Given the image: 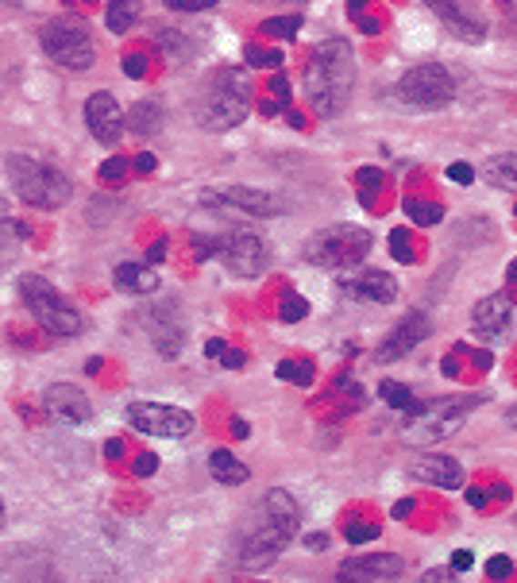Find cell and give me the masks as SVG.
I'll return each instance as SVG.
<instances>
[{"label":"cell","mask_w":517,"mask_h":583,"mask_svg":"<svg viewBox=\"0 0 517 583\" xmlns=\"http://www.w3.org/2000/svg\"><path fill=\"white\" fill-rule=\"evenodd\" d=\"M208 472H213L217 483H228V487H239V483H248V476H251L228 448H217L213 456H208Z\"/></svg>","instance_id":"23"},{"label":"cell","mask_w":517,"mask_h":583,"mask_svg":"<svg viewBox=\"0 0 517 583\" xmlns=\"http://www.w3.org/2000/svg\"><path fill=\"white\" fill-rule=\"evenodd\" d=\"M379 398L386 402V406L401 410V414H417V410H421V406H417V398H413V391H406V386L394 383V379H386V383L379 386Z\"/></svg>","instance_id":"27"},{"label":"cell","mask_w":517,"mask_h":583,"mask_svg":"<svg viewBox=\"0 0 517 583\" xmlns=\"http://www.w3.org/2000/svg\"><path fill=\"white\" fill-rule=\"evenodd\" d=\"M425 579H451V572L448 568H432V572H425Z\"/></svg>","instance_id":"49"},{"label":"cell","mask_w":517,"mask_h":583,"mask_svg":"<svg viewBox=\"0 0 517 583\" xmlns=\"http://www.w3.org/2000/svg\"><path fill=\"white\" fill-rule=\"evenodd\" d=\"M425 5L436 20H444V27L451 31V36H460L463 43H479L482 31H487L467 0H425Z\"/></svg>","instance_id":"16"},{"label":"cell","mask_w":517,"mask_h":583,"mask_svg":"<svg viewBox=\"0 0 517 583\" xmlns=\"http://www.w3.org/2000/svg\"><path fill=\"white\" fill-rule=\"evenodd\" d=\"M127 425H136L147 436L182 441V436L193 433V414L182 406H163V402H132V406H127Z\"/></svg>","instance_id":"9"},{"label":"cell","mask_w":517,"mask_h":583,"mask_svg":"<svg viewBox=\"0 0 517 583\" xmlns=\"http://www.w3.org/2000/svg\"><path fill=\"white\" fill-rule=\"evenodd\" d=\"M344 290L351 298H360V302H375V305H386V302H394L398 294V282L390 279V274H382V271H363L360 279H348Z\"/></svg>","instance_id":"19"},{"label":"cell","mask_w":517,"mask_h":583,"mask_svg":"<svg viewBox=\"0 0 517 583\" xmlns=\"http://www.w3.org/2000/svg\"><path fill=\"white\" fill-rule=\"evenodd\" d=\"M510 568H513V564H510V557H491V564H487V576H491V579H502V576H510Z\"/></svg>","instance_id":"39"},{"label":"cell","mask_w":517,"mask_h":583,"mask_svg":"<svg viewBox=\"0 0 517 583\" xmlns=\"http://www.w3.org/2000/svg\"><path fill=\"white\" fill-rule=\"evenodd\" d=\"M448 178L451 182H460V186H467V182H475V170L467 163H456V167H448Z\"/></svg>","instance_id":"40"},{"label":"cell","mask_w":517,"mask_h":583,"mask_svg":"<svg viewBox=\"0 0 517 583\" xmlns=\"http://www.w3.org/2000/svg\"><path fill=\"white\" fill-rule=\"evenodd\" d=\"M132 472H136L139 479L155 476V472H158V456H155V452H139V456H136V464H132Z\"/></svg>","instance_id":"36"},{"label":"cell","mask_w":517,"mask_h":583,"mask_svg":"<svg viewBox=\"0 0 517 583\" xmlns=\"http://www.w3.org/2000/svg\"><path fill=\"white\" fill-rule=\"evenodd\" d=\"M151 263H163V259H167V240H158V244H151Z\"/></svg>","instance_id":"46"},{"label":"cell","mask_w":517,"mask_h":583,"mask_svg":"<svg viewBox=\"0 0 517 583\" xmlns=\"http://www.w3.org/2000/svg\"><path fill=\"white\" fill-rule=\"evenodd\" d=\"M66 5H77V0H66Z\"/></svg>","instance_id":"52"},{"label":"cell","mask_w":517,"mask_h":583,"mask_svg":"<svg viewBox=\"0 0 517 583\" xmlns=\"http://www.w3.org/2000/svg\"><path fill=\"white\" fill-rule=\"evenodd\" d=\"M394 97L401 108H417V112H436L451 105V97H456V82H451V74L444 66H436V62H425V66H413L401 74V82L394 86Z\"/></svg>","instance_id":"7"},{"label":"cell","mask_w":517,"mask_h":583,"mask_svg":"<svg viewBox=\"0 0 517 583\" xmlns=\"http://www.w3.org/2000/svg\"><path fill=\"white\" fill-rule=\"evenodd\" d=\"M112 279H117L124 294H155L158 290V274L151 267H139V263H120Z\"/></svg>","instance_id":"22"},{"label":"cell","mask_w":517,"mask_h":583,"mask_svg":"<svg viewBox=\"0 0 517 583\" xmlns=\"http://www.w3.org/2000/svg\"><path fill=\"white\" fill-rule=\"evenodd\" d=\"M406 213L417 220V224H436L444 213H441V205H425V201H406Z\"/></svg>","instance_id":"32"},{"label":"cell","mask_w":517,"mask_h":583,"mask_svg":"<svg viewBox=\"0 0 517 583\" xmlns=\"http://www.w3.org/2000/svg\"><path fill=\"white\" fill-rule=\"evenodd\" d=\"M267 514H270V517H282V522H298V526H301V510H298V502H294V495H289V491L274 487V491L267 495Z\"/></svg>","instance_id":"28"},{"label":"cell","mask_w":517,"mask_h":583,"mask_svg":"<svg viewBox=\"0 0 517 583\" xmlns=\"http://www.w3.org/2000/svg\"><path fill=\"white\" fill-rule=\"evenodd\" d=\"M136 170L151 174V170H155V155H147V151H143V155H136Z\"/></svg>","instance_id":"45"},{"label":"cell","mask_w":517,"mask_h":583,"mask_svg":"<svg viewBox=\"0 0 517 583\" xmlns=\"http://www.w3.org/2000/svg\"><path fill=\"white\" fill-rule=\"evenodd\" d=\"M301 31V15H274V20L258 24V36H270V39H294Z\"/></svg>","instance_id":"29"},{"label":"cell","mask_w":517,"mask_h":583,"mask_svg":"<svg viewBox=\"0 0 517 583\" xmlns=\"http://www.w3.org/2000/svg\"><path fill=\"white\" fill-rule=\"evenodd\" d=\"M432 332V321L425 317V313H410L406 321H398V325L386 332V340L379 344V363H394V360H401V355H410L421 340Z\"/></svg>","instance_id":"14"},{"label":"cell","mask_w":517,"mask_h":583,"mask_svg":"<svg viewBox=\"0 0 517 583\" xmlns=\"http://www.w3.org/2000/svg\"><path fill=\"white\" fill-rule=\"evenodd\" d=\"M298 537V522H282V517H270L267 514V526L251 533L244 553H239V564H244V572H263L270 568L274 560H279V553Z\"/></svg>","instance_id":"10"},{"label":"cell","mask_w":517,"mask_h":583,"mask_svg":"<svg viewBox=\"0 0 517 583\" xmlns=\"http://www.w3.org/2000/svg\"><path fill=\"white\" fill-rule=\"evenodd\" d=\"M289 5H294V0H289Z\"/></svg>","instance_id":"53"},{"label":"cell","mask_w":517,"mask_h":583,"mask_svg":"<svg viewBox=\"0 0 517 583\" xmlns=\"http://www.w3.org/2000/svg\"><path fill=\"white\" fill-rule=\"evenodd\" d=\"M220 255H224V267H228L232 274H239V279H258V274L267 271V244L251 232H236L220 244Z\"/></svg>","instance_id":"12"},{"label":"cell","mask_w":517,"mask_h":583,"mask_svg":"<svg viewBox=\"0 0 517 583\" xmlns=\"http://www.w3.org/2000/svg\"><path fill=\"white\" fill-rule=\"evenodd\" d=\"M390 248H394V259H398V263H413V255H417V251L410 248V236L401 232V229H398V232H390Z\"/></svg>","instance_id":"34"},{"label":"cell","mask_w":517,"mask_h":583,"mask_svg":"<svg viewBox=\"0 0 517 583\" xmlns=\"http://www.w3.org/2000/svg\"><path fill=\"white\" fill-rule=\"evenodd\" d=\"M43 406H46V414H51L55 421H62V425H82V421H89V414H93L86 391H77L74 383H55V386H46Z\"/></svg>","instance_id":"15"},{"label":"cell","mask_w":517,"mask_h":583,"mask_svg":"<svg viewBox=\"0 0 517 583\" xmlns=\"http://www.w3.org/2000/svg\"><path fill=\"white\" fill-rule=\"evenodd\" d=\"M367 251H370L367 229H360V224H332V229L309 236V244H305V263L344 271L351 263H360Z\"/></svg>","instance_id":"5"},{"label":"cell","mask_w":517,"mask_h":583,"mask_svg":"<svg viewBox=\"0 0 517 583\" xmlns=\"http://www.w3.org/2000/svg\"><path fill=\"white\" fill-rule=\"evenodd\" d=\"M471 321H475V332H479V336L506 332V325H510V302L498 298V294H494V298H482V302L475 305Z\"/></svg>","instance_id":"21"},{"label":"cell","mask_w":517,"mask_h":583,"mask_svg":"<svg viewBox=\"0 0 517 583\" xmlns=\"http://www.w3.org/2000/svg\"><path fill=\"white\" fill-rule=\"evenodd\" d=\"M305 313H309V302L305 298H298V294H289L286 302H282V321H289V325H298V321H305Z\"/></svg>","instance_id":"33"},{"label":"cell","mask_w":517,"mask_h":583,"mask_svg":"<svg viewBox=\"0 0 517 583\" xmlns=\"http://www.w3.org/2000/svg\"><path fill=\"white\" fill-rule=\"evenodd\" d=\"M279 379H286V383L294 379L298 386H309V383H313V367H309V363H289V360H286V363H279Z\"/></svg>","instance_id":"31"},{"label":"cell","mask_w":517,"mask_h":583,"mask_svg":"<svg viewBox=\"0 0 517 583\" xmlns=\"http://www.w3.org/2000/svg\"><path fill=\"white\" fill-rule=\"evenodd\" d=\"M506 417H510V421H513V425H517V410H510V414H506Z\"/></svg>","instance_id":"51"},{"label":"cell","mask_w":517,"mask_h":583,"mask_svg":"<svg viewBox=\"0 0 517 583\" xmlns=\"http://www.w3.org/2000/svg\"><path fill=\"white\" fill-rule=\"evenodd\" d=\"M147 329H151V340H155V348H158V355H167V360H174L177 352H182V340H186V332H182V325L167 313V310H151V317H147Z\"/></svg>","instance_id":"20"},{"label":"cell","mask_w":517,"mask_h":583,"mask_svg":"<svg viewBox=\"0 0 517 583\" xmlns=\"http://www.w3.org/2000/svg\"><path fill=\"white\" fill-rule=\"evenodd\" d=\"M201 205H228V209H244L248 217H279L286 213V201L270 189H255V186H228V189H205Z\"/></svg>","instance_id":"11"},{"label":"cell","mask_w":517,"mask_h":583,"mask_svg":"<svg viewBox=\"0 0 517 583\" xmlns=\"http://www.w3.org/2000/svg\"><path fill=\"white\" fill-rule=\"evenodd\" d=\"M86 128L93 132L96 143H105V148H112L120 136H124V112L117 105V97L112 93H93L86 101Z\"/></svg>","instance_id":"13"},{"label":"cell","mask_w":517,"mask_h":583,"mask_svg":"<svg viewBox=\"0 0 517 583\" xmlns=\"http://www.w3.org/2000/svg\"><path fill=\"white\" fill-rule=\"evenodd\" d=\"M270 89H274V101H279V105H289V86L282 82V77H274Z\"/></svg>","instance_id":"44"},{"label":"cell","mask_w":517,"mask_h":583,"mask_svg":"<svg viewBox=\"0 0 517 583\" xmlns=\"http://www.w3.org/2000/svg\"><path fill=\"white\" fill-rule=\"evenodd\" d=\"M351 86H355L351 43L344 39L320 43L309 58V66H305V97H309L313 112H320V117L344 112V105L351 101Z\"/></svg>","instance_id":"1"},{"label":"cell","mask_w":517,"mask_h":583,"mask_svg":"<svg viewBox=\"0 0 517 583\" xmlns=\"http://www.w3.org/2000/svg\"><path fill=\"white\" fill-rule=\"evenodd\" d=\"M410 472H413V479L432 483V487H460L463 483V467L451 456H421L410 464Z\"/></svg>","instance_id":"18"},{"label":"cell","mask_w":517,"mask_h":583,"mask_svg":"<svg viewBox=\"0 0 517 583\" xmlns=\"http://www.w3.org/2000/svg\"><path fill=\"white\" fill-rule=\"evenodd\" d=\"M127 167H132L127 159H108V163H105L101 170H96V174H101V182H124Z\"/></svg>","instance_id":"35"},{"label":"cell","mask_w":517,"mask_h":583,"mask_svg":"<svg viewBox=\"0 0 517 583\" xmlns=\"http://www.w3.org/2000/svg\"><path fill=\"white\" fill-rule=\"evenodd\" d=\"M217 0H167V8H174V12H208Z\"/></svg>","instance_id":"37"},{"label":"cell","mask_w":517,"mask_h":583,"mask_svg":"<svg viewBox=\"0 0 517 583\" xmlns=\"http://www.w3.org/2000/svg\"><path fill=\"white\" fill-rule=\"evenodd\" d=\"M244 58H248V66H282V51H267V46H258V43H251L248 51H244Z\"/></svg>","instance_id":"30"},{"label":"cell","mask_w":517,"mask_h":583,"mask_svg":"<svg viewBox=\"0 0 517 583\" xmlns=\"http://www.w3.org/2000/svg\"><path fill=\"white\" fill-rule=\"evenodd\" d=\"M401 576H406V560L398 553L360 557V560H348L340 568V579H363V583H382V579H401Z\"/></svg>","instance_id":"17"},{"label":"cell","mask_w":517,"mask_h":583,"mask_svg":"<svg viewBox=\"0 0 517 583\" xmlns=\"http://www.w3.org/2000/svg\"><path fill=\"white\" fill-rule=\"evenodd\" d=\"M124 74L127 77H143V74H147V58H143V55H127L124 58Z\"/></svg>","instance_id":"38"},{"label":"cell","mask_w":517,"mask_h":583,"mask_svg":"<svg viewBox=\"0 0 517 583\" xmlns=\"http://www.w3.org/2000/svg\"><path fill=\"white\" fill-rule=\"evenodd\" d=\"M482 178L494 186V189H517V155H498L482 167Z\"/></svg>","instance_id":"25"},{"label":"cell","mask_w":517,"mask_h":583,"mask_svg":"<svg viewBox=\"0 0 517 583\" xmlns=\"http://www.w3.org/2000/svg\"><path fill=\"white\" fill-rule=\"evenodd\" d=\"M158 128H163V108H158L155 101H139L132 112H127V132L132 136H155Z\"/></svg>","instance_id":"24"},{"label":"cell","mask_w":517,"mask_h":583,"mask_svg":"<svg viewBox=\"0 0 517 583\" xmlns=\"http://www.w3.org/2000/svg\"><path fill=\"white\" fill-rule=\"evenodd\" d=\"M355 178H360L363 186H379V182H382V174H379V170H360Z\"/></svg>","instance_id":"47"},{"label":"cell","mask_w":517,"mask_h":583,"mask_svg":"<svg viewBox=\"0 0 517 583\" xmlns=\"http://www.w3.org/2000/svg\"><path fill=\"white\" fill-rule=\"evenodd\" d=\"M198 124L205 132H232V128L244 124V117L251 112V86L244 70H217L205 82V93L198 101Z\"/></svg>","instance_id":"2"},{"label":"cell","mask_w":517,"mask_h":583,"mask_svg":"<svg viewBox=\"0 0 517 583\" xmlns=\"http://www.w3.org/2000/svg\"><path fill=\"white\" fill-rule=\"evenodd\" d=\"M475 564V557L467 553V548H460V553H451V572H467Z\"/></svg>","instance_id":"43"},{"label":"cell","mask_w":517,"mask_h":583,"mask_svg":"<svg viewBox=\"0 0 517 583\" xmlns=\"http://www.w3.org/2000/svg\"><path fill=\"white\" fill-rule=\"evenodd\" d=\"M139 20V8L132 5V0H112V5L105 8V27L112 31V36H124V31H132Z\"/></svg>","instance_id":"26"},{"label":"cell","mask_w":517,"mask_h":583,"mask_svg":"<svg viewBox=\"0 0 517 583\" xmlns=\"http://www.w3.org/2000/svg\"><path fill=\"white\" fill-rule=\"evenodd\" d=\"M39 46L51 55L58 66H66L74 74H82L93 66V39L86 20H74V15H58V20H46L39 31Z\"/></svg>","instance_id":"6"},{"label":"cell","mask_w":517,"mask_h":583,"mask_svg":"<svg viewBox=\"0 0 517 583\" xmlns=\"http://www.w3.org/2000/svg\"><path fill=\"white\" fill-rule=\"evenodd\" d=\"M475 406V398H456V402H441L436 410H417L413 421L406 429H401V436L413 445H432V441H444V436L456 433L463 421H467V410Z\"/></svg>","instance_id":"8"},{"label":"cell","mask_w":517,"mask_h":583,"mask_svg":"<svg viewBox=\"0 0 517 583\" xmlns=\"http://www.w3.org/2000/svg\"><path fill=\"white\" fill-rule=\"evenodd\" d=\"M370 537H379V529L375 526H348V541H370Z\"/></svg>","instance_id":"41"},{"label":"cell","mask_w":517,"mask_h":583,"mask_svg":"<svg viewBox=\"0 0 517 583\" xmlns=\"http://www.w3.org/2000/svg\"><path fill=\"white\" fill-rule=\"evenodd\" d=\"M232 433L239 436V441H244V436H248V421H239V417H236V421H232Z\"/></svg>","instance_id":"48"},{"label":"cell","mask_w":517,"mask_h":583,"mask_svg":"<svg viewBox=\"0 0 517 583\" xmlns=\"http://www.w3.org/2000/svg\"><path fill=\"white\" fill-rule=\"evenodd\" d=\"M5 174H8V186L15 189V198L31 209H58L70 201V189H74L70 178L31 155H8Z\"/></svg>","instance_id":"3"},{"label":"cell","mask_w":517,"mask_h":583,"mask_svg":"<svg viewBox=\"0 0 517 583\" xmlns=\"http://www.w3.org/2000/svg\"><path fill=\"white\" fill-rule=\"evenodd\" d=\"M0 526H5V498H0Z\"/></svg>","instance_id":"50"},{"label":"cell","mask_w":517,"mask_h":583,"mask_svg":"<svg viewBox=\"0 0 517 583\" xmlns=\"http://www.w3.org/2000/svg\"><path fill=\"white\" fill-rule=\"evenodd\" d=\"M217 360H220L224 367H244V360H248V355H244V352H236V348H224V352L217 355Z\"/></svg>","instance_id":"42"},{"label":"cell","mask_w":517,"mask_h":583,"mask_svg":"<svg viewBox=\"0 0 517 583\" xmlns=\"http://www.w3.org/2000/svg\"><path fill=\"white\" fill-rule=\"evenodd\" d=\"M20 298L31 310V317H35L46 332H55V336H77L82 332V313H77L74 302L62 298L58 290L43 279V274H24L20 279Z\"/></svg>","instance_id":"4"}]
</instances>
